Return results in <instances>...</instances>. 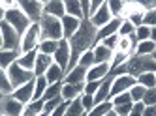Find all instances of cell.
I'll return each instance as SVG.
<instances>
[{
    "label": "cell",
    "instance_id": "6da1fadb",
    "mask_svg": "<svg viewBox=\"0 0 156 116\" xmlns=\"http://www.w3.org/2000/svg\"><path fill=\"white\" fill-rule=\"evenodd\" d=\"M96 34H98V28L92 25L88 19H83L81 21V26L73 36L68 39L70 41V49H72V56H70V64H68V71L77 66L79 62V56L87 51H92V47L96 45ZM66 71V73H68Z\"/></svg>",
    "mask_w": 156,
    "mask_h": 116
},
{
    "label": "cell",
    "instance_id": "7a4b0ae2",
    "mask_svg": "<svg viewBox=\"0 0 156 116\" xmlns=\"http://www.w3.org/2000/svg\"><path fill=\"white\" fill-rule=\"evenodd\" d=\"M40 30H41V39H53V41L64 39L62 22H60V19H57V17L43 15L41 21H40Z\"/></svg>",
    "mask_w": 156,
    "mask_h": 116
},
{
    "label": "cell",
    "instance_id": "3957f363",
    "mask_svg": "<svg viewBox=\"0 0 156 116\" xmlns=\"http://www.w3.org/2000/svg\"><path fill=\"white\" fill-rule=\"evenodd\" d=\"M41 43V30H40V22H32L30 28L21 36V47H19V53L25 54V53H30V51H38Z\"/></svg>",
    "mask_w": 156,
    "mask_h": 116
},
{
    "label": "cell",
    "instance_id": "277c9868",
    "mask_svg": "<svg viewBox=\"0 0 156 116\" xmlns=\"http://www.w3.org/2000/svg\"><path fill=\"white\" fill-rule=\"evenodd\" d=\"M4 21H6L8 25L12 26L17 34H19V36H23V34L30 28V25H32V21L25 15V11L21 9L19 6H17V8H13V9H9V11H6Z\"/></svg>",
    "mask_w": 156,
    "mask_h": 116
},
{
    "label": "cell",
    "instance_id": "5b68a950",
    "mask_svg": "<svg viewBox=\"0 0 156 116\" xmlns=\"http://www.w3.org/2000/svg\"><path fill=\"white\" fill-rule=\"evenodd\" d=\"M128 75L139 77L141 73L152 71L156 73V60H152V56H130L128 60Z\"/></svg>",
    "mask_w": 156,
    "mask_h": 116
},
{
    "label": "cell",
    "instance_id": "8992f818",
    "mask_svg": "<svg viewBox=\"0 0 156 116\" xmlns=\"http://www.w3.org/2000/svg\"><path fill=\"white\" fill-rule=\"evenodd\" d=\"M6 73H8V79H9V84H12V88H19V86H23L27 83H30L32 79H36L34 73L32 71H27V69H23L17 62H13L12 66H9L6 69Z\"/></svg>",
    "mask_w": 156,
    "mask_h": 116
},
{
    "label": "cell",
    "instance_id": "52a82bcc",
    "mask_svg": "<svg viewBox=\"0 0 156 116\" xmlns=\"http://www.w3.org/2000/svg\"><path fill=\"white\" fill-rule=\"evenodd\" d=\"M0 32H2V51H19L21 36L8 25L6 21L0 22Z\"/></svg>",
    "mask_w": 156,
    "mask_h": 116
},
{
    "label": "cell",
    "instance_id": "ba28073f",
    "mask_svg": "<svg viewBox=\"0 0 156 116\" xmlns=\"http://www.w3.org/2000/svg\"><path fill=\"white\" fill-rule=\"evenodd\" d=\"M70 56H72L70 41H68V39H60V41H58V49L55 51V54H53V62H55V64H57V66L62 69L64 75H66V71H68Z\"/></svg>",
    "mask_w": 156,
    "mask_h": 116
},
{
    "label": "cell",
    "instance_id": "9c48e42d",
    "mask_svg": "<svg viewBox=\"0 0 156 116\" xmlns=\"http://www.w3.org/2000/svg\"><path fill=\"white\" fill-rule=\"evenodd\" d=\"M133 84H137V80H136V77H132V75H128V73L115 77L113 83H111V94H109V99L115 97V96H119V94H124V92H130V88H132Z\"/></svg>",
    "mask_w": 156,
    "mask_h": 116
},
{
    "label": "cell",
    "instance_id": "30bf717a",
    "mask_svg": "<svg viewBox=\"0 0 156 116\" xmlns=\"http://www.w3.org/2000/svg\"><path fill=\"white\" fill-rule=\"evenodd\" d=\"M19 8L25 11V15L32 22H40L43 17V2H40V0H21Z\"/></svg>",
    "mask_w": 156,
    "mask_h": 116
},
{
    "label": "cell",
    "instance_id": "8fae6325",
    "mask_svg": "<svg viewBox=\"0 0 156 116\" xmlns=\"http://www.w3.org/2000/svg\"><path fill=\"white\" fill-rule=\"evenodd\" d=\"M23 109H25L23 103H19L12 96H6L0 101V114L2 116H23Z\"/></svg>",
    "mask_w": 156,
    "mask_h": 116
},
{
    "label": "cell",
    "instance_id": "7c38bea8",
    "mask_svg": "<svg viewBox=\"0 0 156 116\" xmlns=\"http://www.w3.org/2000/svg\"><path fill=\"white\" fill-rule=\"evenodd\" d=\"M12 97L17 99L19 103H23V105H27V103H30V101H34V79H32L30 83L15 88L12 92Z\"/></svg>",
    "mask_w": 156,
    "mask_h": 116
},
{
    "label": "cell",
    "instance_id": "4fadbf2b",
    "mask_svg": "<svg viewBox=\"0 0 156 116\" xmlns=\"http://www.w3.org/2000/svg\"><path fill=\"white\" fill-rule=\"evenodd\" d=\"M122 21L124 19H120V17H113L105 26H102L98 30V34H96V45L98 43H102L105 38H109V36H115V34L119 32V28H120V25H122Z\"/></svg>",
    "mask_w": 156,
    "mask_h": 116
},
{
    "label": "cell",
    "instance_id": "5bb4252c",
    "mask_svg": "<svg viewBox=\"0 0 156 116\" xmlns=\"http://www.w3.org/2000/svg\"><path fill=\"white\" fill-rule=\"evenodd\" d=\"M111 19H113V15H111V11H109V6H107V2H104V4H102V8H100L96 13H94L90 19H88V21H90L92 25L100 30L102 26H105Z\"/></svg>",
    "mask_w": 156,
    "mask_h": 116
},
{
    "label": "cell",
    "instance_id": "9a60e30c",
    "mask_svg": "<svg viewBox=\"0 0 156 116\" xmlns=\"http://www.w3.org/2000/svg\"><path fill=\"white\" fill-rule=\"evenodd\" d=\"M111 71L109 64H94L90 69L87 71V80L85 83H92V80H104Z\"/></svg>",
    "mask_w": 156,
    "mask_h": 116
},
{
    "label": "cell",
    "instance_id": "2e32d148",
    "mask_svg": "<svg viewBox=\"0 0 156 116\" xmlns=\"http://www.w3.org/2000/svg\"><path fill=\"white\" fill-rule=\"evenodd\" d=\"M43 15H51V17L62 19L66 15L64 2L62 0H47V2H43Z\"/></svg>",
    "mask_w": 156,
    "mask_h": 116
},
{
    "label": "cell",
    "instance_id": "e0dca14e",
    "mask_svg": "<svg viewBox=\"0 0 156 116\" xmlns=\"http://www.w3.org/2000/svg\"><path fill=\"white\" fill-rule=\"evenodd\" d=\"M83 94H85V83H81V84H64L62 83L60 96L64 101H73L77 97H81Z\"/></svg>",
    "mask_w": 156,
    "mask_h": 116
},
{
    "label": "cell",
    "instance_id": "ac0fdd59",
    "mask_svg": "<svg viewBox=\"0 0 156 116\" xmlns=\"http://www.w3.org/2000/svg\"><path fill=\"white\" fill-rule=\"evenodd\" d=\"M87 71H88V69H85L81 66H75L72 71H68V73L64 75L62 83L64 84H81V83H85V80H87Z\"/></svg>",
    "mask_w": 156,
    "mask_h": 116
},
{
    "label": "cell",
    "instance_id": "d6986e66",
    "mask_svg": "<svg viewBox=\"0 0 156 116\" xmlns=\"http://www.w3.org/2000/svg\"><path fill=\"white\" fill-rule=\"evenodd\" d=\"M60 22H62V34H64V39H70L73 34L79 30V26H81V21H79V19H75V17H70V15H64V17L60 19Z\"/></svg>",
    "mask_w": 156,
    "mask_h": 116
},
{
    "label": "cell",
    "instance_id": "ffe728a7",
    "mask_svg": "<svg viewBox=\"0 0 156 116\" xmlns=\"http://www.w3.org/2000/svg\"><path fill=\"white\" fill-rule=\"evenodd\" d=\"M113 53H115V51L107 49L105 45H102V43L94 45V47H92L94 64H109V62H111V58H113Z\"/></svg>",
    "mask_w": 156,
    "mask_h": 116
},
{
    "label": "cell",
    "instance_id": "44dd1931",
    "mask_svg": "<svg viewBox=\"0 0 156 116\" xmlns=\"http://www.w3.org/2000/svg\"><path fill=\"white\" fill-rule=\"evenodd\" d=\"M51 64H53V56H47V54L38 53V56H36V64H34V77L45 75V71L51 67Z\"/></svg>",
    "mask_w": 156,
    "mask_h": 116
},
{
    "label": "cell",
    "instance_id": "7402d4cb",
    "mask_svg": "<svg viewBox=\"0 0 156 116\" xmlns=\"http://www.w3.org/2000/svg\"><path fill=\"white\" fill-rule=\"evenodd\" d=\"M64 9H66V15H70V17H75L79 21L85 19L83 17V9H81V0H66Z\"/></svg>",
    "mask_w": 156,
    "mask_h": 116
},
{
    "label": "cell",
    "instance_id": "603a6c76",
    "mask_svg": "<svg viewBox=\"0 0 156 116\" xmlns=\"http://www.w3.org/2000/svg\"><path fill=\"white\" fill-rule=\"evenodd\" d=\"M36 56H38V51H30V53H25V54H21L17 58V64L27 69V71H32L34 73V64H36Z\"/></svg>",
    "mask_w": 156,
    "mask_h": 116
},
{
    "label": "cell",
    "instance_id": "cb8c5ba5",
    "mask_svg": "<svg viewBox=\"0 0 156 116\" xmlns=\"http://www.w3.org/2000/svg\"><path fill=\"white\" fill-rule=\"evenodd\" d=\"M45 79H47V83L49 84H55V83H62L64 80V71L57 66V64H51V67L45 71Z\"/></svg>",
    "mask_w": 156,
    "mask_h": 116
},
{
    "label": "cell",
    "instance_id": "d4e9b609",
    "mask_svg": "<svg viewBox=\"0 0 156 116\" xmlns=\"http://www.w3.org/2000/svg\"><path fill=\"white\" fill-rule=\"evenodd\" d=\"M19 56H21L19 51H0V67L8 69L13 62H17Z\"/></svg>",
    "mask_w": 156,
    "mask_h": 116
},
{
    "label": "cell",
    "instance_id": "484cf974",
    "mask_svg": "<svg viewBox=\"0 0 156 116\" xmlns=\"http://www.w3.org/2000/svg\"><path fill=\"white\" fill-rule=\"evenodd\" d=\"M156 51V43L147 39V41H139L137 47H136V53L133 56H152V53Z\"/></svg>",
    "mask_w": 156,
    "mask_h": 116
},
{
    "label": "cell",
    "instance_id": "4316f807",
    "mask_svg": "<svg viewBox=\"0 0 156 116\" xmlns=\"http://www.w3.org/2000/svg\"><path fill=\"white\" fill-rule=\"evenodd\" d=\"M41 112H43V101L41 99L27 103L25 109H23V116H40Z\"/></svg>",
    "mask_w": 156,
    "mask_h": 116
},
{
    "label": "cell",
    "instance_id": "83f0119b",
    "mask_svg": "<svg viewBox=\"0 0 156 116\" xmlns=\"http://www.w3.org/2000/svg\"><path fill=\"white\" fill-rule=\"evenodd\" d=\"M47 86H49V83H47L45 75L34 79V101L36 99H41V96H43V92L47 90Z\"/></svg>",
    "mask_w": 156,
    "mask_h": 116
},
{
    "label": "cell",
    "instance_id": "f1b7e54d",
    "mask_svg": "<svg viewBox=\"0 0 156 116\" xmlns=\"http://www.w3.org/2000/svg\"><path fill=\"white\" fill-rule=\"evenodd\" d=\"M85 114L87 112H85V109L81 105V99L79 97L73 99V101H70L68 109H66V112H64V116H85Z\"/></svg>",
    "mask_w": 156,
    "mask_h": 116
},
{
    "label": "cell",
    "instance_id": "f546056e",
    "mask_svg": "<svg viewBox=\"0 0 156 116\" xmlns=\"http://www.w3.org/2000/svg\"><path fill=\"white\" fill-rule=\"evenodd\" d=\"M57 49H58V41H53V39H41L40 47H38V53L47 54V56H53Z\"/></svg>",
    "mask_w": 156,
    "mask_h": 116
},
{
    "label": "cell",
    "instance_id": "4dcf8cb0",
    "mask_svg": "<svg viewBox=\"0 0 156 116\" xmlns=\"http://www.w3.org/2000/svg\"><path fill=\"white\" fill-rule=\"evenodd\" d=\"M60 92H62V83H55V84H49L47 90L43 92V96H41V101L45 103L49 99H55V97H58L60 96Z\"/></svg>",
    "mask_w": 156,
    "mask_h": 116
},
{
    "label": "cell",
    "instance_id": "1f68e13d",
    "mask_svg": "<svg viewBox=\"0 0 156 116\" xmlns=\"http://www.w3.org/2000/svg\"><path fill=\"white\" fill-rule=\"evenodd\" d=\"M137 84L145 86V88H154L156 86V73L152 71H147V73H141L139 77H136Z\"/></svg>",
    "mask_w": 156,
    "mask_h": 116
},
{
    "label": "cell",
    "instance_id": "d6a6232c",
    "mask_svg": "<svg viewBox=\"0 0 156 116\" xmlns=\"http://www.w3.org/2000/svg\"><path fill=\"white\" fill-rule=\"evenodd\" d=\"M107 6H109L111 15H113V17H120V19H122V13H124V6H126L124 0H109Z\"/></svg>",
    "mask_w": 156,
    "mask_h": 116
},
{
    "label": "cell",
    "instance_id": "836d02e7",
    "mask_svg": "<svg viewBox=\"0 0 156 116\" xmlns=\"http://www.w3.org/2000/svg\"><path fill=\"white\" fill-rule=\"evenodd\" d=\"M128 60H130V54L115 51V53H113V58H111V62H109V66H111V69H117V67H120V66H124Z\"/></svg>",
    "mask_w": 156,
    "mask_h": 116
},
{
    "label": "cell",
    "instance_id": "e575fe53",
    "mask_svg": "<svg viewBox=\"0 0 156 116\" xmlns=\"http://www.w3.org/2000/svg\"><path fill=\"white\" fill-rule=\"evenodd\" d=\"M0 92H2L4 96H12V84H9V79H8V73H6V69L0 67Z\"/></svg>",
    "mask_w": 156,
    "mask_h": 116
},
{
    "label": "cell",
    "instance_id": "d590c367",
    "mask_svg": "<svg viewBox=\"0 0 156 116\" xmlns=\"http://www.w3.org/2000/svg\"><path fill=\"white\" fill-rule=\"evenodd\" d=\"M111 109H113L111 101H105V103H100V105H94V109L90 112H87L85 116H105Z\"/></svg>",
    "mask_w": 156,
    "mask_h": 116
},
{
    "label": "cell",
    "instance_id": "8d00e7d4",
    "mask_svg": "<svg viewBox=\"0 0 156 116\" xmlns=\"http://www.w3.org/2000/svg\"><path fill=\"white\" fill-rule=\"evenodd\" d=\"M136 34V26L132 25L130 21H122V25H120V28H119V32H117V36L119 38H130V36H133Z\"/></svg>",
    "mask_w": 156,
    "mask_h": 116
},
{
    "label": "cell",
    "instance_id": "74e56055",
    "mask_svg": "<svg viewBox=\"0 0 156 116\" xmlns=\"http://www.w3.org/2000/svg\"><path fill=\"white\" fill-rule=\"evenodd\" d=\"M145 92H147V88L141 86V84H133L130 88V97H132V103H137V101H143V96H145Z\"/></svg>",
    "mask_w": 156,
    "mask_h": 116
},
{
    "label": "cell",
    "instance_id": "f35d334b",
    "mask_svg": "<svg viewBox=\"0 0 156 116\" xmlns=\"http://www.w3.org/2000/svg\"><path fill=\"white\" fill-rule=\"evenodd\" d=\"M77 66H81V67H85V69H90V67L94 66V54H92V51L83 53V54L79 56V62H77Z\"/></svg>",
    "mask_w": 156,
    "mask_h": 116
},
{
    "label": "cell",
    "instance_id": "ab89813d",
    "mask_svg": "<svg viewBox=\"0 0 156 116\" xmlns=\"http://www.w3.org/2000/svg\"><path fill=\"white\" fill-rule=\"evenodd\" d=\"M136 39H137V43L139 41H147V39H151V28L149 26H145V25H141V26H137L136 28Z\"/></svg>",
    "mask_w": 156,
    "mask_h": 116
},
{
    "label": "cell",
    "instance_id": "60d3db41",
    "mask_svg": "<svg viewBox=\"0 0 156 116\" xmlns=\"http://www.w3.org/2000/svg\"><path fill=\"white\" fill-rule=\"evenodd\" d=\"M64 103V99H62V96H58V97H55V99H49V101H45L43 103V112H47V114H51L55 109H57L58 105H62Z\"/></svg>",
    "mask_w": 156,
    "mask_h": 116
},
{
    "label": "cell",
    "instance_id": "b9f144b4",
    "mask_svg": "<svg viewBox=\"0 0 156 116\" xmlns=\"http://www.w3.org/2000/svg\"><path fill=\"white\" fill-rule=\"evenodd\" d=\"M143 105L145 107L156 105V86L154 88H147V92H145V96H143Z\"/></svg>",
    "mask_w": 156,
    "mask_h": 116
},
{
    "label": "cell",
    "instance_id": "7bdbcfd3",
    "mask_svg": "<svg viewBox=\"0 0 156 116\" xmlns=\"http://www.w3.org/2000/svg\"><path fill=\"white\" fill-rule=\"evenodd\" d=\"M109 101H111V105H113V107H119V105H126V103H132V97H130L128 92H124V94H119V96H115V97H111Z\"/></svg>",
    "mask_w": 156,
    "mask_h": 116
},
{
    "label": "cell",
    "instance_id": "ee69618b",
    "mask_svg": "<svg viewBox=\"0 0 156 116\" xmlns=\"http://www.w3.org/2000/svg\"><path fill=\"white\" fill-rule=\"evenodd\" d=\"M143 25L149 26V28L156 26V8L151 9V11H145V15H143Z\"/></svg>",
    "mask_w": 156,
    "mask_h": 116
},
{
    "label": "cell",
    "instance_id": "f6af8a7d",
    "mask_svg": "<svg viewBox=\"0 0 156 116\" xmlns=\"http://www.w3.org/2000/svg\"><path fill=\"white\" fill-rule=\"evenodd\" d=\"M81 105H83V109H85V112H90L92 109H94V96H88V94H83L81 97Z\"/></svg>",
    "mask_w": 156,
    "mask_h": 116
},
{
    "label": "cell",
    "instance_id": "bcb514c9",
    "mask_svg": "<svg viewBox=\"0 0 156 116\" xmlns=\"http://www.w3.org/2000/svg\"><path fill=\"white\" fill-rule=\"evenodd\" d=\"M100 84H102V80H92V83H85V94L94 96L96 92H98V88H100Z\"/></svg>",
    "mask_w": 156,
    "mask_h": 116
},
{
    "label": "cell",
    "instance_id": "7dc6e473",
    "mask_svg": "<svg viewBox=\"0 0 156 116\" xmlns=\"http://www.w3.org/2000/svg\"><path fill=\"white\" fill-rule=\"evenodd\" d=\"M102 45H105V47H107V49H111V51H117V45H119V36L115 34V36L105 38V39L102 41Z\"/></svg>",
    "mask_w": 156,
    "mask_h": 116
},
{
    "label": "cell",
    "instance_id": "c3c4849f",
    "mask_svg": "<svg viewBox=\"0 0 156 116\" xmlns=\"http://www.w3.org/2000/svg\"><path fill=\"white\" fill-rule=\"evenodd\" d=\"M143 111H145L143 101H137V103H133V105H132V111H130L128 116H143Z\"/></svg>",
    "mask_w": 156,
    "mask_h": 116
},
{
    "label": "cell",
    "instance_id": "681fc988",
    "mask_svg": "<svg viewBox=\"0 0 156 116\" xmlns=\"http://www.w3.org/2000/svg\"><path fill=\"white\" fill-rule=\"evenodd\" d=\"M132 105L133 103H126V105H119V107H113V111L119 114V116H128L130 111H132Z\"/></svg>",
    "mask_w": 156,
    "mask_h": 116
},
{
    "label": "cell",
    "instance_id": "f907efd6",
    "mask_svg": "<svg viewBox=\"0 0 156 116\" xmlns=\"http://www.w3.org/2000/svg\"><path fill=\"white\" fill-rule=\"evenodd\" d=\"M102 4H104V0H92V2H90V9H88V19H90L100 8H102Z\"/></svg>",
    "mask_w": 156,
    "mask_h": 116
},
{
    "label": "cell",
    "instance_id": "816d5d0a",
    "mask_svg": "<svg viewBox=\"0 0 156 116\" xmlns=\"http://www.w3.org/2000/svg\"><path fill=\"white\" fill-rule=\"evenodd\" d=\"M81 9H83V17L88 19V9H90V0H81Z\"/></svg>",
    "mask_w": 156,
    "mask_h": 116
},
{
    "label": "cell",
    "instance_id": "f5cc1de1",
    "mask_svg": "<svg viewBox=\"0 0 156 116\" xmlns=\"http://www.w3.org/2000/svg\"><path fill=\"white\" fill-rule=\"evenodd\" d=\"M143 116H156V105H152V107H145Z\"/></svg>",
    "mask_w": 156,
    "mask_h": 116
},
{
    "label": "cell",
    "instance_id": "db71d44e",
    "mask_svg": "<svg viewBox=\"0 0 156 116\" xmlns=\"http://www.w3.org/2000/svg\"><path fill=\"white\" fill-rule=\"evenodd\" d=\"M151 41H154V43H156V26H152V28H151Z\"/></svg>",
    "mask_w": 156,
    "mask_h": 116
},
{
    "label": "cell",
    "instance_id": "11a10c76",
    "mask_svg": "<svg viewBox=\"0 0 156 116\" xmlns=\"http://www.w3.org/2000/svg\"><path fill=\"white\" fill-rule=\"evenodd\" d=\"M4 17H6V11H4L2 8H0V22H2V21H4Z\"/></svg>",
    "mask_w": 156,
    "mask_h": 116
},
{
    "label": "cell",
    "instance_id": "9f6ffc18",
    "mask_svg": "<svg viewBox=\"0 0 156 116\" xmlns=\"http://www.w3.org/2000/svg\"><path fill=\"white\" fill-rule=\"evenodd\" d=\"M105 116H119V114H117V112H115V111H113V109H111V111H109V112H107V114H105Z\"/></svg>",
    "mask_w": 156,
    "mask_h": 116
},
{
    "label": "cell",
    "instance_id": "6f0895ef",
    "mask_svg": "<svg viewBox=\"0 0 156 116\" xmlns=\"http://www.w3.org/2000/svg\"><path fill=\"white\" fill-rule=\"evenodd\" d=\"M0 51H2V32H0Z\"/></svg>",
    "mask_w": 156,
    "mask_h": 116
},
{
    "label": "cell",
    "instance_id": "680465c9",
    "mask_svg": "<svg viewBox=\"0 0 156 116\" xmlns=\"http://www.w3.org/2000/svg\"><path fill=\"white\" fill-rule=\"evenodd\" d=\"M4 97H6V96H4V94H2V92H0V101H2V99H4Z\"/></svg>",
    "mask_w": 156,
    "mask_h": 116
},
{
    "label": "cell",
    "instance_id": "91938a15",
    "mask_svg": "<svg viewBox=\"0 0 156 116\" xmlns=\"http://www.w3.org/2000/svg\"><path fill=\"white\" fill-rule=\"evenodd\" d=\"M0 116H2V114H0Z\"/></svg>",
    "mask_w": 156,
    "mask_h": 116
}]
</instances>
